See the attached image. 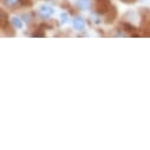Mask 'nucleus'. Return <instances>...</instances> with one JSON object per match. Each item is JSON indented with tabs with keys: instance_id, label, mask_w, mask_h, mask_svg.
Segmentation results:
<instances>
[{
	"instance_id": "obj_1",
	"label": "nucleus",
	"mask_w": 150,
	"mask_h": 150,
	"mask_svg": "<svg viewBox=\"0 0 150 150\" xmlns=\"http://www.w3.org/2000/svg\"><path fill=\"white\" fill-rule=\"evenodd\" d=\"M110 7V0H95V11L98 16H105Z\"/></svg>"
},
{
	"instance_id": "obj_12",
	"label": "nucleus",
	"mask_w": 150,
	"mask_h": 150,
	"mask_svg": "<svg viewBox=\"0 0 150 150\" xmlns=\"http://www.w3.org/2000/svg\"><path fill=\"white\" fill-rule=\"evenodd\" d=\"M23 19L28 23V21H30V16H28V14H24V16H23Z\"/></svg>"
},
{
	"instance_id": "obj_8",
	"label": "nucleus",
	"mask_w": 150,
	"mask_h": 150,
	"mask_svg": "<svg viewBox=\"0 0 150 150\" xmlns=\"http://www.w3.org/2000/svg\"><path fill=\"white\" fill-rule=\"evenodd\" d=\"M122 27L124 28V31H127V32H129V33H134V32L136 31V28H135L132 25L128 24V23H122Z\"/></svg>"
},
{
	"instance_id": "obj_5",
	"label": "nucleus",
	"mask_w": 150,
	"mask_h": 150,
	"mask_svg": "<svg viewBox=\"0 0 150 150\" xmlns=\"http://www.w3.org/2000/svg\"><path fill=\"white\" fill-rule=\"evenodd\" d=\"M76 5L78 6L79 10H90L91 8V5H92V1L91 0H77L76 1Z\"/></svg>"
},
{
	"instance_id": "obj_3",
	"label": "nucleus",
	"mask_w": 150,
	"mask_h": 150,
	"mask_svg": "<svg viewBox=\"0 0 150 150\" xmlns=\"http://www.w3.org/2000/svg\"><path fill=\"white\" fill-rule=\"evenodd\" d=\"M116 17H117V10H116L115 6L111 5L110 10H109V11L106 12V14H105V21H106L108 24H110V23H112V21L116 19Z\"/></svg>"
},
{
	"instance_id": "obj_7",
	"label": "nucleus",
	"mask_w": 150,
	"mask_h": 150,
	"mask_svg": "<svg viewBox=\"0 0 150 150\" xmlns=\"http://www.w3.org/2000/svg\"><path fill=\"white\" fill-rule=\"evenodd\" d=\"M12 24H13L14 27H17V28H19V30L23 28V23H21V20H20L18 17H13V18H12Z\"/></svg>"
},
{
	"instance_id": "obj_13",
	"label": "nucleus",
	"mask_w": 150,
	"mask_h": 150,
	"mask_svg": "<svg viewBox=\"0 0 150 150\" xmlns=\"http://www.w3.org/2000/svg\"><path fill=\"white\" fill-rule=\"evenodd\" d=\"M122 1H123V3H134L135 0H122Z\"/></svg>"
},
{
	"instance_id": "obj_11",
	"label": "nucleus",
	"mask_w": 150,
	"mask_h": 150,
	"mask_svg": "<svg viewBox=\"0 0 150 150\" xmlns=\"http://www.w3.org/2000/svg\"><path fill=\"white\" fill-rule=\"evenodd\" d=\"M45 34L44 33H42V32H34L33 34H32V37H44Z\"/></svg>"
},
{
	"instance_id": "obj_6",
	"label": "nucleus",
	"mask_w": 150,
	"mask_h": 150,
	"mask_svg": "<svg viewBox=\"0 0 150 150\" xmlns=\"http://www.w3.org/2000/svg\"><path fill=\"white\" fill-rule=\"evenodd\" d=\"M3 4L8 8H14L21 5V0H3Z\"/></svg>"
},
{
	"instance_id": "obj_2",
	"label": "nucleus",
	"mask_w": 150,
	"mask_h": 150,
	"mask_svg": "<svg viewBox=\"0 0 150 150\" xmlns=\"http://www.w3.org/2000/svg\"><path fill=\"white\" fill-rule=\"evenodd\" d=\"M53 13H54V10H53L51 6H47V5H43V6H40L39 10H38V14H39V17H40L42 19H47V18H50Z\"/></svg>"
},
{
	"instance_id": "obj_9",
	"label": "nucleus",
	"mask_w": 150,
	"mask_h": 150,
	"mask_svg": "<svg viewBox=\"0 0 150 150\" xmlns=\"http://www.w3.org/2000/svg\"><path fill=\"white\" fill-rule=\"evenodd\" d=\"M60 19H62V23L66 24V23L69 21V16H67V13H62V14H60Z\"/></svg>"
},
{
	"instance_id": "obj_4",
	"label": "nucleus",
	"mask_w": 150,
	"mask_h": 150,
	"mask_svg": "<svg viewBox=\"0 0 150 150\" xmlns=\"http://www.w3.org/2000/svg\"><path fill=\"white\" fill-rule=\"evenodd\" d=\"M73 27L76 28L77 31H83L85 28V21L83 18L81 17H76L73 19Z\"/></svg>"
},
{
	"instance_id": "obj_10",
	"label": "nucleus",
	"mask_w": 150,
	"mask_h": 150,
	"mask_svg": "<svg viewBox=\"0 0 150 150\" xmlns=\"http://www.w3.org/2000/svg\"><path fill=\"white\" fill-rule=\"evenodd\" d=\"M21 5L30 7V6H32V1H31V0H21Z\"/></svg>"
}]
</instances>
